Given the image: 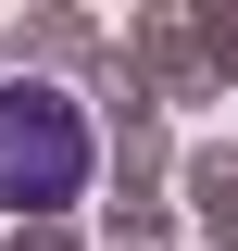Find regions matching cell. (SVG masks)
<instances>
[{
	"label": "cell",
	"mask_w": 238,
	"mask_h": 251,
	"mask_svg": "<svg viewBox=\"0 0 238 251\" xmlns=\"http://www.w3.org/2000/svg\"><path fill=\"white\" fill-rule=\"evenodd\" d=\"M88 188V113L63 88H38V75H13L0 88V201L13 214H63Z\"/></svg>",
	"instance_id": "1"
}]
</instances>
